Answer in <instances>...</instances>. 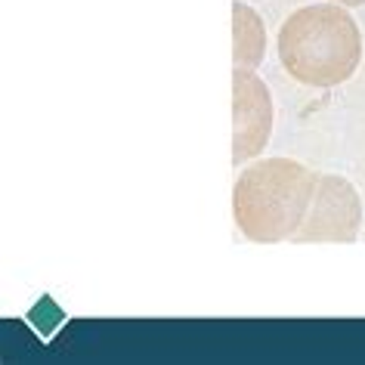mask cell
<instances>
[{"label":"cell","mask_w":365,"mask_h":365,"mask_svg":"<svg viewBox=\"0 0 365 365\" xmlns=\"http://www.w3.org/2000/svg\"><path fill=\"white\" fill-rule=\"evenodd\" d=\"M279 62L297 84L337 87L362 62V31L341 4L300 6L279 29Z\"/></svg>","instance_id":"obj_1"},{"label":"cell","mask_w":365,"mask_h":365,"mask_svg":"<svg viewBox=\"0 0 365 365\" xmlns=\"http://www.w3.org/2000/svg\"><path fill=\"white\" fill-rule=\"evenodd\" d=\"M319 173L294 158L248 164L232 186V217L245 239L276 245L294 239L316 195Z\"/></svg>","instance_id":"obj_2"},{"label":"cell","mask_w":365,"mask_h":365,"mask_svg":"<svg viewBox=\"0 0 365 365\" xmlns=\"http://www.w3.org/2000/svg\"><path fill=\"white\" fill-rule=\"evenodd\" d=\"M362 226V198L350 180L337 173H319L316 195L309 202V211L300 223L297 235L291 242L313 245V242H356Z\"/></svg>","instance_id":"obj_3"},{"label":"cell","mask_w":365,"mask_h":365,"mask_svg":"<svg viewBox=\"0 0 365 365\" xmlns=\"http://www.w3.org/2000/svg\"><path fill=\"white\" fill-rule=\"evenodd\" d=\"M272 133V96L251 68H232V164H248Z\"/></svg>","instance_id":"obj_4"},{"label":"cell","mask_w":365,"mask_h":365,"mask_svg":"<svg viewBox=\"0 0 365 365\" xmlns=\"http://www.w3.org/2000/svg\"><path fill=\"white\" fill-rule=\"evenodd\" d=\"M267 56V29L248 4H232V62L235 68H257Z\"/></svg>","instance_id":"obj_5"},{"label":"cell","mask_w":365,"mask_h":365,"mask_svg":"<svg viewBox=\"0 0 365 365\" xmlns=\"http://www.w3.org/2000/svg\"><path fill=\"white\" fill-rule=\"evenodd\" d=\"M331 4H341V6H365V0H331Z\"/></svg>","instance_id":"obj_6"}]
</instances>
